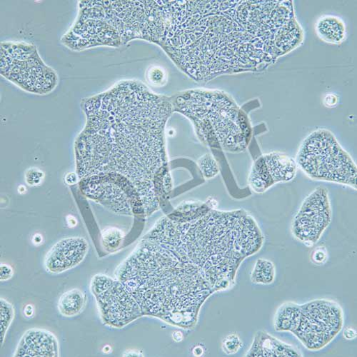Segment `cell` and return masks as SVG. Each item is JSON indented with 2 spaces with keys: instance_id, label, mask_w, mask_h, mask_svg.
<instances>
[{
  "instance_id": "cell-9",
  "label": "cell",
  "mask_w": 357,
  "mask_h": 357,
  "mask_svg": "<svg viewBox=\"0 0 357 357\" xmlns=\"http://www.w3.org/2000/svg\"><path fill=\"white\" fill-rule=\"evenodd\" d=\"M92 291L104 322L111 326L122 328L144 316L135 297L120 280L98 275L93 279Z\"/></svg>"
},
{
  "instance_id": "cell-6",
  "label": "cell",
  "mask_w": 357,
  "mask_h": 357,
  "mask_svg": "<svg viewBox=\"0 0 357 357\" xmlns=\"http://www.w3.org/2000/svg\"><path fill=\"white\" fill-rule=\"evenodd\" d=\"M295 161L312 180L356 190V165L329 130L311 133L302 143Z\"/></svg>"
},
{
  "instance_id": "cell-23",
  "label": "cell",
  "mask_w": 357,
  "mask_h": 357,
  "mask_svg": "<svg viewBox=\"0 0 357 357\" xmlns=\"http://www.w3.org/2000/svg\"><path fill=\"white\" fill-rule=\"evenodd\" d=\"M311 259L315 264L320 265L324 264L327 259L326 250L321 247L315 249L311 255Z\"/></svg>"
},
{
  "instance_id": "cell-10",
  "label": "cell",
  "mask_w": 357,
  "mask_h": 357,
  "mask_svg": "<svg viewBox=\"0 0 357 357\" xmlns=\"http://www.w3.org/2000/svg\"><path fill=\"white\" fill-rule=\"evenodd\" d=\"M333 211L329 192L318 187L303 202L291 222V232L296 240L312 246L332 222Z\"/></svg>"
},
{
  "instance_id": "cell-31",
  "label": "cell",
  "mask_w": 357,
  "mask_h": 357,
  "mask_svg": "<svg viewBox=\"0 0 357 357\" xmlns=\"http://www.w3.org/2000/svg\"><path fill=\"white\" fill-rule=\"evenodd\" d=\"M204 349L201 346L196 347L193 350V354L196 356H200L203 354Z\"/></svg>"
},
{
  "instance_id": "cell-16",
  "label": "cell",
  "mask_w": 357,
  "mask_h": 357,
  "mask_svg": "<svg viewBox=\"0 0 357 357\" xmlns=\"http://www.w3.org/2000/svg\"><path fill=\"white\" fill-rule=\"evenodd\" d=\"M301 307L293 303L283 304L278 310L275 317V330L277 332L292 333L299 326Z\"/></svg>"
},
{
  "instance_id": "cell-26",
  "label": "cell",
  "mask_w": 357,
  "mask_h": 357,
  "mask_svg": "<svg viewBox=\"0 0 357 357\" xmlns=\"http://www.w3.org/2000/svg\"><path fill=\"white\" fill-rule=\"evenodd\" d=\"M324 103L326 107H335L338 103V98L333 94L326 95L324 99Z\"/></svg>"
},
{
  "instance_id": "cell-3",
  "label": "cell",
  "mask_w": 357,
  "mask_h": 357,
  "mask_svg": "<svg viewBox=\"0 0 357 357\" xmlns=\"http://www.w3.org/2000/svg\"><path fill=\"white\" fill-rule=\"evenodd\" d=\"M144 238L197 266L215 292L233 286L238 268L264 241L257 223L243 210L212 209L191 219L170 215Z\"/></svg>"
},
{
  "instance_id": "cell-32",
  "label": "cell",
  "mask_w": 357,
  "mask_h": 357,
  "mask_svg": "<svg viewBox=\"0 0 357 357\" xmlns=\"http://www.w3.org/2000/svg\"><path fill=\"white\" fill-rule=\"evenodd\" d=\"M24 312H25V314L27 312H29L28 314H27V317H31L33 314V307L31 305H28V306L26 307V309H25Z\"/></svg>"
},
{
  "instance_id": "cell-15",
  "label": "cell",
  "mask_w": 357,
  "mask_h": 357,
  "mask_svg": "<svg viewBox=\"0 0 357 357\" xmlns=\"http://www.w3.org/2000/svg\"><path fill=\"white\" fill-rule=\"evenodd\" d=\"M316 29L318 36L326 43L340 44L345 38L344 23L337 17L324 16L321 17L317 23Z\"/></svg>"
},
{
  "instance_id": "cell-30",
  "label": "cell",
  "mask_w": 357,
  "mask_h": 357,
  "mask_svg": "<svg viewBox=\"0 0 357 357\" xmlns=\"http://www.w3.org/2000/svg\"><path fill=\"white\" fill-rule=\"evenodd\" d=\"M173 339L176 342H181L183 339V335L181 332H175L173 334Z\"/></svg>"
},
{
  "instance_id": "cell-5",
  "label": "cell",
  "mask_w": 357,
  "mask_h": 357,
  "mask_svg": "<svg viewBox=\"0 0 357 357\" xmlns=\"http://www.w3.org/2000/svg\"><path fill=\"white\" fill-rule=\"evenodd\" d=\"M187 96L191 105L186 104L181 109L194 119L203 139L228 151L246 148L251 138L248 117L230 98L213 91H195Z\"/></svg>"
},
{
  "instance_id": "cell-28",
  "label": "cell",
  "mask_w": 357,
  "mask_h": 357,
  "mask_svg": "<svg viewBox=\"0 0 357 357\" xmlns=\"http://www.w3.org/2000/svg\"><path fill=\"white\" fill-rule=\"evenodd\" d=\"M79 180V177L78 174L75 173H69L66 176V181L70 185H75L76 183H77Z\"/></svg>"
},
{
  "instance_id": "cell-11",
  "label": "cell",
  "mask_w": 357,
  "mask_h": 357,
  "mask_svg": "<svg viewBox=\"0 0 357 357\" xmlns=\"http://www.w3.org/2000/svg\"><path fill=\"white\" fill-rule=\"evenodd\" d=\"M296 161L281 153H272L259 158L249 176L252 189L262 193L275 185L291 181L297 172Z\"/></svg>"
},
{
  "instance_id": "cell-7",
  "label": "cell",
  "mask_w": 357,
  "mask_h": 357,
  "mask_svg": "<svg viewBox=\"0 0 357 357\" xmlns=\"http://www.w3.org/2000/svg\"><path fill=\"white\" fill-rule=\"evenodd\" d=\"M301 307L300 324L292 334L307 349L318 351L324 348L342 331L344 313L338 303L317 300Z\"/></svg>"
},
{
  "instance_id": "cell-21",
  "label": "cell",
  "mask_w": 357,
  "mask_h": 357,
  "mask_svg": "<svg viewBox=\"0 0 357 357\" xmlns=\"http://www.w3.org/2000/svg\"><path fill=\"white\" fill-rule=\"evenodd\" d=\"M242 342L239 337L231 335L227 337L222 342L223 351L227 354H235L242 347Z\"/></svg>"
},
{
  "instance_id": "cell-25",
  "label": "cell",
  "mask_w": 357,
  "mask_h": 357,
  "mask_svg": "<svg viewBox=\"0 0 357 357\" xmlns=\"http://www.w3.org/2000/svg\"><path fill=\"white\" fill-rule=\"evenodd\" d=\"M164 73L158 68H155L149 71L148 78L150 80V82H152L155 84H161L165 79Z\"/></svg>"
},
{
  "instance_id": "cell-8",
  "label": "cell",
  "mask_w": 357,
  "mask_h": 357,
  "mask_svg": "<svg viewBox=\"0 0 357 357\" xmlns=\"http://www.w3.org/2000/svg\"><path fill=\"white\" fill-rule=\"evenodd\" d=\"M79 187L86 197L102 204L114 213L145 215L138 192L123 176L110 174L93 175L82 178Z\"/></svg>"
},
{
  "instance_id": "cell-14",
  "label": "cell",
  "mask_w": 357,
  "mask_h": 357,
  "mask_svg": "<svg viewBox=\"0 0 357 357\" xmlns=\"http://www.w3.org/2000/svg\"><path fill=\"white\" fill-rule=\"evenodd\" d=\"M246 356L297 357L303 356L294 347L278 340L266 332H258Z\"/></svg>"
},
{
  "instance_id": "cell-17",
  "label": "cell",
  "mask_w": 357,
  "mask_h": 357,
  "mask_svg": "<svg viewBox=\"0 0 357 357\" xmlns=\"http://www.w3.org/2000/svg\"><path fill=\"white\" fill-rule=\"evenodd\" d=\"M85 305V296L79 289L67 291L59 301L58 308L66 317H73L79 314Z\"/></svg>"
},
{
  "instance_id": "cell-27",
  "label": "cell",
  "mask_w": 357,
  "mask_h": 357,
  "mask_svg": "<svg viewBox=\"0 0 357 357\" xmlns=\"http://www.w3.org/2000/svg\"><path fill=\"white\" fill-rule=\"evenodd\" d=\"M12 268L6 264L1 265V281L9 280L13 276Z\"/></svg>"
},
{
  "instance_id": "cell-22",
  "label": "cell",
  "mask_w": 357,
  "mask_h": 357,
  "mask_svg": "<svg viewBox=\"0 0 357 357\" xmlns=\"http://www.w3.org/2000/svg\"><path fill=\"white\" fill-rule=\"evenodd\" d=\"M206 162H201L200 168L206 178H211L218 174V169L216 164L211 158H207Z\"/></svg>"
},
{
  "instance_id": "cell-24",
  "label": "cell",
  "mask_w": 357,
  "mask_h": 357,
  "mask_svg": "<svg viewBox=\"0 0 357 357\" xmlns=\"http://www.w3.org/2000/svg\"><path fill=\"white\" fill-rule=\"evenodd\" d=\"M43 172L37 169L29 170L26 174V180L29 185H37L40 183L43 178Z\"/></svg>"
},
{
  "instance_id": "cell-12",
  "label": "cell",
  "mask_w": 357,
  "mask_h": 357,
  "mask_svg": "<svg viewBox=\"0 0 357 357\" xmlns=\"http://www.w3.org/2000/svg\"><path fill=\"white\" fill-rule=\"evenodd\" d=\"M88 248V243L82 237L66 238L48 252L45 258L46 269L53 274L73 269L83 261Z\"/></svg>"
},
{
  "instance_id": "cell-1",
  "label": "cell",
  "mask_w": 357,
  "mask_h": 357,
  "mask_svg": "<svg viewBox=\"0 0 357 357\" xmlns=\"http://www.w3.org/2000/svg\"><path fill=\"white\" fill-rule=\"evenodd\" d=\"M291 13L282 1H174L162 47L190 76L259 70L291 51Z\"/></svg>"
},
{
  "instance_id": "cell-20",
  "label": "cell",
  "mask_w": 357,
  "mask_h": 357,
  "mask_svg": "<svg viewBox=\"0 0 357 357\" xmlns=\"http://www.w3.org/2000/svg\"><path fill=\"white\" fill-rule=\"evenodd\" d=\"M122 236V232L120 230H106L102 234L105 245L109 248H118L123 240Z\"/></svg>"
},
{
  "instance_id": "cell-2",
  "label": "cell",
  "mask_w": 357,
  "mask_h": 357,
  "mask_svg": "<svg viewBox=\"0 0 357 357\" xmlns=\"http://www.w3.org/2000/svg\"><path fill=\"white\" fill-rule=\"evenodd\" d=\"M84 105L86 126L76 143L79 180L123 176L136 188L144 211L157 209L170 188L163 130L171 102L129 83Z\"/></svg>"
},
{
  "instance_id": "cell-19",
  "label": "cell",
  "mask_w": 357,
  "mask_h": 357,
  "mask_svg": "<svg viewBox=\"0 0 357 357\" xmlns=\"http://www.w3.org/2000/svg\"><path fill=\"white\" fill-rule=\"evenodd\" d=\"M1 319H0V333H1V344L3 343L5 336L14 317V309L11 304L1 299Z\"/></svg>"
},
{
  "instance_id": "cell-4",
  "label": "cell",
  "mask_w": 357,
  "mask_h": 357,
  "mask_svg": "<svg viewBox=\"0 0 357 357\" xmlns=\"http://www.w3.org/2000/svg\"><path fill=\"white\" fill-rule=\"evenodd\" d=\"M144 315L191 329L204 303L215 290L199 268L143 239L116 272Z\"/></svg>"
},
{
  "instance_id": "cell-18",
  "label": "cell",
  "mask_w": 357,
  "mask_h": 357,
  "mask_svg": "<svg viewBox=\"0 0 357 357\" xmlns=\"http://www.w3.org/2000/svg\"><path fill=\"white\" fill-rule=\"evenodd\" d=\"M275 266L270 260L259 259L254 266L251 280L255 284H271L275 280Z\"/></svg>"
},
{
  "instance_id": "cell-13",
  "label": "cell",
  "mask_w": 357,
  "mask_h": 357,
  "mask_svg": "<svg viewBox=\"0 0 357 357\" xmlns=\"http://www.w3.org/2000/svg\"><path fill=\"white\" fill-rule=\"evenodd\" d=\"M56 337L50 333L39 329L27 331L21 339L15 356H58Z\"/></svg>"
},
{
  "instance_id": "cell-29",
  "label": "cell",
  "mask_w": 357,
  "mask_h": 357,
  "mask_svg": "<svg viewBox=\"0 0 357 357\" xmlns=\"http://www.w3.org/2000/svg\"><path fill=\"white\" fill-rule=\"evenodd\" d=\"M344 337L347 340H354L356 337V332L351 328V327H348V328L344 331Z\"/></svg>"
}]
</instances>
